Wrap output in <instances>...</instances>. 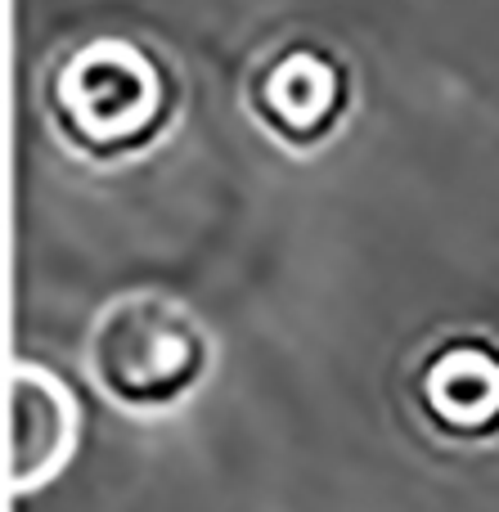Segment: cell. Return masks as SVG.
Masks as SVG:
<instances>
[{
  "label": "cell",
  "mask_w": 499,
  "mask_h": 512,
  "mask_svg": "<svg viewBox=\"0 0 499 512\" xmlns=\"http://www.w3.org/2000/svg\"><path fill=\"white\" fill-rule=\"evenodd\" d=\"M68 122L90 144H122L149 126L153 108V77L135 54L126 50H95L77 63L68 77Z\"/></svg>",
  "instance_id": "obj_3"
},
{
  "label": "cell",
  "mask_w": 499,
  "mask_h": 512,
  "mask_svg": "<svg viewBox=\"0 0 499 512\" xmlns=\"http://www.w3.org/2000/svg\"><path fill=\"white\" fill-rule=\"evenodd\" d=\"M207 333L167 297H126L99 315L86 342V373L126 409H167L203 382Z\"/></svg>",
  "instance_id": "obj_1"
},
{
  "label": "cell",
  "mask_w": 499,
  "mask_h": 512,
  "mask_svg": "<svg viewBox=\"0 0 499 512\" xmlns=\"http://www.w3.org/2000/svg\"><path fill=\"white\" fill-rule=\"evenodd\" d=\"M279 126L288 131H315L324 117L333 113V81L315 59H293L275 77V95H270Z\"/></svg>",
  "instance_id": "obj_5"
},
{
  "label": "cell",
  "mask_w": 499,
  "mask_h": 512,
  "mask_svg": "<svg viewBox=\"0 0 499 512\" xmlns=\"http://www.w3.org/2000/svg\"><path fill=\"white\" fill-rule=\"evenodd\" d=\"M423 414L446 436H477L499 432V351L482 342L441 346L419 373Z\"/></svg>",
  "instance_id": "obj_4"
},
{
  "label": "cell",
  "mask_w": 499,
  "mask_h": 512,
  "mask_svg": "<svg viewBox=\"0 0 499 512\" xmlns=\"http://www.w3.org/2000/svg\"><path fill=\"white\" fill-rule=\"evenodd\" d=\"M77 450V405L36 364L14 373L9 391V481L14 490H36L63 468Z\"/></svg>",
  "instance_id": "obj_2"
}]
</instances>
